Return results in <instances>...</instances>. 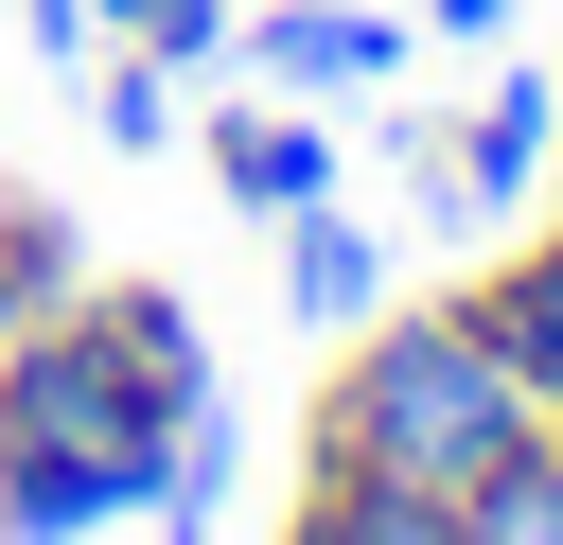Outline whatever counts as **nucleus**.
Listing matches in <instances>:
<instances>
[{
	"mask_svg": "<svg viewBox=\"0 0 563 545\" xmlns=\"http://www.w3.org/2000/svg\"><path fill=\"white\" fill-rule=\"evenodd\" d=\"M246 53H264L282 105H334V88H387V70H405V18H387V0H264Z\"/></svg>",
	"mask_w": 563,
	"mask_h": 545,
	"instance_id": "obj_3",
	"label": "nucleus"
},
{
	"mask_svg": "<svg viewBox=\"0 0 563 545\" xmlns=\"http://www.w3.org/2000/svg\"><path fill=\"white\" fill-rule=\"evenodd\" d=\"M211 193L264 211V229L317 211V193H334V123H317V105H246V123H211Z\"/></svg>",
	"mask_w": 563,
	"mask_h": 545,
	"instance_id": "obj_6",
	"label": "nucleus"
},
{
	"mask_svg": "<svg viewBox=\"0 0 563 545\" xmlns=\"http://www.w3.org/2000/svg\"><path fill=\"white\" fill-rule=\"evenodd\" d=\"M457 545H563V457L528 440L510 475H475V492H457Z\"/></svg>",
	"mask_w": 563,
	"mask_h": 545,
	"instance_id": "obj_11",
	"label": "nucleus"
},
{
	"mask_svg": "<svg viewBox=\"0 0 563 545\" xmlns=\"http://www.w3.org/2000/svg\"><path fill=\"white\" fill-rule=\"evenodd\" d=\"M88 18L141 35L158 70H229V53H246V0H88Z\"/></svg>",
	"mask_w": 563,
	"mask_h": 545,
	"instance_id": "obj_10",
	"label": "nucleus"
},
{
	"mask_svg": "<svg viewBox=\"0 0 563 545\" xmlns=\"http://www.w3.org/2000/svg\"><path fill=\"white\" fill-rule=\"evenodd\" d=\"M475 299V334L510 352V387L563 422V229H528V246H493V281H457Z\"/></svg>",
	"mask_w": 563,
	"mask_h": 545,
	"instance_id": "obj_5",
	"label": "nucleus"
},
{
	"mask_svg": "<svg viewBox=\"0 0 563 545\" xmlns=\"http://www.w3.org/2000/svg\"><path fill=\"white\" fill-rule=\"evenodd\" d=\"M545 457H563V422H545Z\"/></svg>",
	"mask_w": 563,
	"mask_h": 545,
	"instance_id": "obj_15",
	"label": "nucleus"
},
{
	"mask_svg": "<svg viewBox=\"0 0 563 545\" xmlns=\"http://www.w3.org/2000/svg\"><path fill=\"white\" fill-rule=\"evenodd\" d=\"M18 35H35V53H88L106 18H88V0H18Z\"/></svg>",
	"mask_w": 563,
	"mask_h": 545,
	"instance_id": "obj_13",
	"label": "nucleus"
},
{
	"mask_svg": "<svg viewBox=\"0 0 563 545\" xmlns=\"http://www.w3.org/2000/svg\"><path fill=\"white\" fill-rule=\"evenodd\" d=\"M106 141H123V158H158V141H176V70H158V53H123V70H106Z\"/></svg>",
	"mask_w": 563,
	"mask_h": 545,
	"instance_id": "obj_12",
	"label": "nucleus"
},
{
	"mask_svg": "<svg viewBox=\"0 0 563 545\" xmlns=\"http://www.w3.org/2000/svg\"><path fill=\"white\" fill-rule=\"evenodd\" d=\"M545 158H563V88H545V70H510L475 123H440V193H457V211H510Z\"/></svg>",
	"mask_w": 563,
	"mask_h": 545,
	"instance_id": "obj_4",
	"label": "nucleus"
},
{
	"mask_svg": "<svg viewBox=\"0 0 563 545\" xmlns=\"http://www.w3.org/2000/svg\"><path fill=\"white\" fill-rule=\"evenodd\" d=\"M545 176H563V158H545Z\"/></svg>",
	"mask_w": 563,
	"mask_h": 545,
	"instance_id": "obj_16",
	"label": "nucleus"
},
{
	"mask_svg": "<svg viewBox=\"0 0 563 545\" xmlns=\"http://www.w3.org/2000/svg\"><path fill=\"white\" fill-rule=\"evenodd\" d=\"M70 299H88L70 211H53V193H0V334H35V316H70Z\"/></svg>",
	"mask_w": 563,
	"mask_h": 545,
	"instance_id": "obj_8",
	"label": "nucleus"
},
{
	"mask_svg": "<svg viewBox=\"0 0 563 545\" xmlns=\"http://www.w3.org/2000/svg\"><path fill=\"white\" fill-rule=\"evenodd\" d=\"M545 440V404L510 387V352L475 334V299H369L334 387H317V475H387V492H475Z\"/></svg>",
	"mask_w": 563,
	"mask_h": 545,
	"instance_id": "obj_2",
	"label": "nucleus"
},
{
	"mask_svg": "<svg viewBox=\"0 0 563 545\" xmlns=\"http://www.w3.org/2000/svg\"><path fill=\"white\" fill-rule=\"evenodd\" d=\"M282 299H299L317 334H352V316L387 299V246H369V229H352V211L317 193V211H282Z\"/></svg>",
	"mask_w": 563,
	"mask_h": 545,
	"instance_id": "obj_7",
	"label": "nucleus"
},
{
	"mask_svg": "<svg viewBox=\"0 0 563 545\" xmlns=\"http://www.w3.org/2000/svg\"><path fill=\"white\" fill-rule=\"evenodd\" d=\"M422 35H457V53H475V35H510V0H422Z\"/></svg>",
	"mask_w": 563,
	"mask_h": 545,
	"instance_id": "obj_14",
	"label": "nucleus"
},
{
	"mask_svg": "<svg viewBox=\"0 0 563 545\" xmlns=\"http://www.w3.org/2000/svg\"><path fill=\"white\" fill-rule=\"evenodd\" d=\"M282 545H457L440 492H387V475H299V527Z\"/></svg>",
	"mask_w": 563,
	"mask_h": 545,
	"instance_id": "obj_9",
	"label": "nucleus"
},
{
	"mask_svg": "<svg viewBox=\"0 0 563 545\" xmlns=\"http://www.w3.org/2000/svg\"><path fill=\"white\" fill-rule=\"evenodd\" d=\"M123 510H194L211 527V404L158 387L106 299L0 334V545H88Z\"/></svg>",
	"mask_w": 563,
	"mask_h": 545,
	"instance_id": "obj_1",
	"label": "nucleus"
}]
</instances>
